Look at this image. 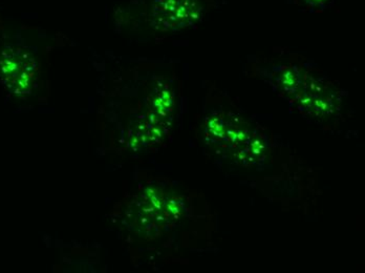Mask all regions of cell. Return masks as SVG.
<instances>
[{
  "label": "cell",
  "mask_w": 365,
  "mask_h": 273,
  "mask_svg": "<svg viewBox=\"0 0 365 273\" xmlns=\"http://www.w3.org/2000/svg\"><path fill=\"white\" fill-rule=\"evenodd\" d=\"M36 60L20 48L4 51L0 58V77L17 94L29 92L36 79Z\"/></svg>",
  "instance_id": "cell-1"
}]
</instances>
